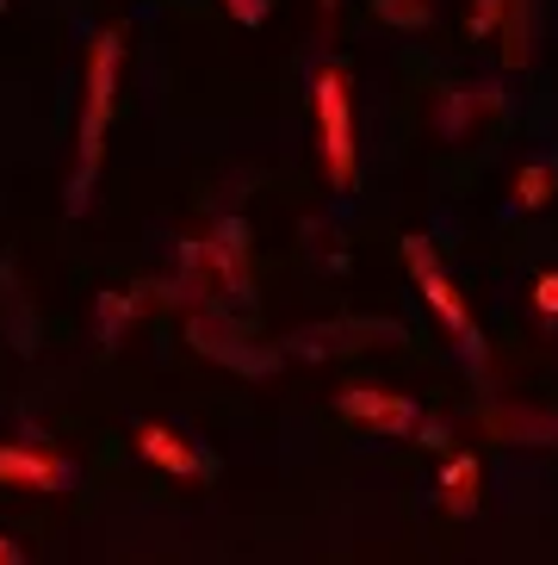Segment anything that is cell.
<instances>
[{"label":"cell","instance_id":"obj_3","mask_svg":"<svg viewBox=\"0 0 558 565\" xmlns=\"http://www.w3.org/2000/svg\"><path fill=\"white\" fill-rule=\"evenodd\" d=\"M404 262H410V280H416V292L428 299V311L460 335L465 361H484V342H477V330H472V311H465L460 286L441 274V262H434V249H428V236H404Z\"/></svg>","mask_w":558,"mask_h":565},{"label":"cell","instance_id":"obj_5","mask_svg":"<svg viewBox=\"0 0 558 565\" xmlns=\"http://www.w3.org/2000/svg\"><path fill=\"white\" fill-rule=\"evenodd\" d=\"M335 411L354 416V423H373L378 435H416V423H422V411L410 398L378 392V385H347V392H335Z\"/></svg>","mask_w":558,"mask_h":565},{"label":"cell","instance_id":"obj_8","mask_svg":"<svg viewBox=\"0 0 558 565\" xmlns=\"http://www.w3.org/2000/svg\"><path fill=\"white\" fill-rule=\"evenodd\" d=\"M137 454H143L149 466L174 472V479H205V472H212V460H205L193 441H181L174 429H162V423H143V429H137Z\"/></svg>","mask_w":558,"mask_h":565},{"label":"cell","instance_id":"obj_21","mask_svg":"<svg viewBox=\"0 0 558 565\" xmlns=\"http://www.w3.org/2000/svg\"><path fill=\"white\" fill-rule=\"evenodd\" d=\"M0 13H7V0H0Z\"/></svg>","mask_w":558,"mask_h":565},{"label":"cell","instance_id":"obj_4","mask_svg":"<svg viewBox=\"0 0 558 565\" xmlns=\"http://www.w3.org/2000/svg\"><path fill=\"white\" fill-rule=\"evenodd\" d=\"M186 342H193L205 361H224V366H236V373H248V380H261V373H273V366L286 361V349H255V342H243L236 330H224L217 317H193V323H186Z\"/></svg>","mask_w":558,"mask_h":565},{"label":"cell","instance_id":"obj_12","mask_svg":"<svg viewBox=\"0 0 558 565\" xmlns=\"http://www.w3.org/2000/svg\"><path fill=\"white\" fill-rule=\"evenodd\" d=\"M552 186H558V174H552L546 162L522 168V174H515V205H527V212H540V205L552 200Z\"/></svg>","mask_w":558,"mask_h":565},{"label":"cell","instance_id":"obj_13","mask_svg":"<svg viewBox=\"0 0 558 565\" xmlns=\"http://www.w3.org/2000/svg\"><path fill=\"white\" fill-rule=\"evenodd\" d=\"M373 13L385 25H397V32H422L428 19H434V7L428 0H373Z\"/></svg>","mask_w":558,"mask_h":565},{"label":"cell","instance_id":"obj_16","mask_svg":"<svg viewBox=\"0 0 558 565\" xmlns=\"http://www.w3.org/2000/svg\"><path fill=\"white\" fill-rule=\"evenodd\" d=\"M534 305H540V317H558V267H546L534 280Z\"/></svg>","mask_w":558,"mask_h":565},{"label":"cell","instance_id":"obj_10","mask_svg":"<svg viewBox=\"0 0 558 565\" xmlns=\"http://www.w3.org/2000/svg\"><path fill=\"white\" fill-rule=\"evenodd\" d=\"M137 311H143L137 292H99V349H118V335H125V323Z\"/></svg>","mask_w":558,"mask_h":565},{"label":"cell","instance_id":"obj_9","mask_svg":"<svg viewBox=\"0 0 558 565\" xmlns=\"http://www.w3.org/2000/svg\"><path fill=\"white\" fill-rule=\"evenodd\" d=\"M441 491H447V510H453V515H472L477 510V454H453V460H447Z\"/></svg>","mask_w":558,"mask_h":565},{"label":"cell","instance_id":"obj_20","mask_svg":"<svg viewBox=\"0 0 558 565\" xmlns=\"http://www.w3.org/2000/svg\"><path fill=\"white\" fill-rule=\"evenodd\" d=\"M323 7H329V13H335V0H323Z\"/></svg>","mask_w":558,"mask_h":565},{"label":"cell","instance_id":"obj_18","mask_svg":"<svg viewBox=\"0 0 558 565\" xmlns=\"http://www.w3.org/2000/svg\"><path fill=\"white\" fill-rule=\"evenodd\" d=\"M416 441H422V448H447V423L422 416V423H416Z\"/></svg>","mask_w":558,"mask_h":565},{"label":"cell","instance_id":"obj_19","mask_svg":"<svg viewBox=\"0 0 558 565\" xmlns=\"http://www.w3.org/2000/svg\"><path fill=\"white\" fill-rule=\"evenodd\" d=\"M19 559H25V553H19L13 541H7V534H0V565H19Z\"/></svg>","mask_w":558,"mask_h":565},{"label":"cell","instance_id":"obj_1","mask_svg":"<svg viewBox=\"0 0 558 565\" xmlns=\"http://www.w3.org/2000/svg\"><path fill=\"white\" fill-rule=\"evenodd\" d=\"M112 94H118V32H99L87 51V94H82V137H75V174H68L63 212H87L94 200V174L106 156V131H112Z\"/></svg>","mask_w":558,"mask_h":565},{"label":"cell","instance_id":"obj_17","mask_svg":"<svg viewBox=\"0 0 558 565\" xmlns=\"http://www.w3.org/2000/svg\"><path fill=\"white\" fill-rule=\"evenodd\" d=\"M236 25H267V0H224Z\"/></svg>","mask_w":558,"mask_h":565},{"label":"cell","instance_id":"obj_14","mask_svg":"<svg viewBox=\"0 0 558 565\" xmlns=\"http://www.w3.org/2000/svg\"><path fill=\"white\" fill-rule=\"evenodd\" d=\"M472 106H477L472 87H453V94H447V106H441V137H465V118H472Z\"/></svg>","mask_w":558,"mask_h":565},{"label":"cell","instance_id":"obj_11","mask_svg":"<svg viewBox=\"0 0 558 565\" xmlns=\"http://www.w3.org/2000/svg\"><path fill=\"white\" fill-rule=\"evenodd\" d=\"M496 429L527 435V441H540V448H558V416H540V411H503L496 416Z\"/></svg>","mask_w":558,"mask_h":565},{"label":"cell","instance_id":"obj_7","mask_svg":"<svg viewBox=\"0 0 558 565\" xmlns=\"http://www.w3.org/2000/svg\"><path fill=\"white\" fill-rule=\"evenodd\" d=\"M0 484H32V491H68L75 466L44 448H0Z\"/></svg>","mask_w":558,"mask_h":565},{"label":"cell","instance_id":"obj_15","mask_svg":"<svg viewBox=\"0 0 558 565\" xmlns=\"http://www.w3.org/2000/svg\"><path fill=\"white\" fill-rule=\"evenodd\" d=\"M503 13H509V0H472V13H465V32H472V38H491L496 25H503Z\"/></svg>","mask_w":558,"mask_h":565},{"label":"cell","instance_id":"obj_2","mask_svg":"<svg viewBox=\"0 0 558 565\" xmlns=\"http://www.w3.org/2000/svg\"><path fill=\"white\" fill-rule=\"evenodd\" d=\"M311 100H316L323 174H329V186H335V193H347V186H354V106H347V68H342V63L316 68Z\"/></svg>","mask_w":558,"mask_h":565},{"label":"cell","instance_id":"obj_6","mask_svg":"<svg viewBox=\"0 0 558 565\" xmlns=\"http://www.w3.org/2000/svg\"><path fill=\"white\" fill-rule=\"evenodd\" d=\"M366 342H404V323H391V317L316 323V330H298L292 335V354H342V349H366Z\"/></svg>","mask_w":558,"mask_h":565}]
</instances>
